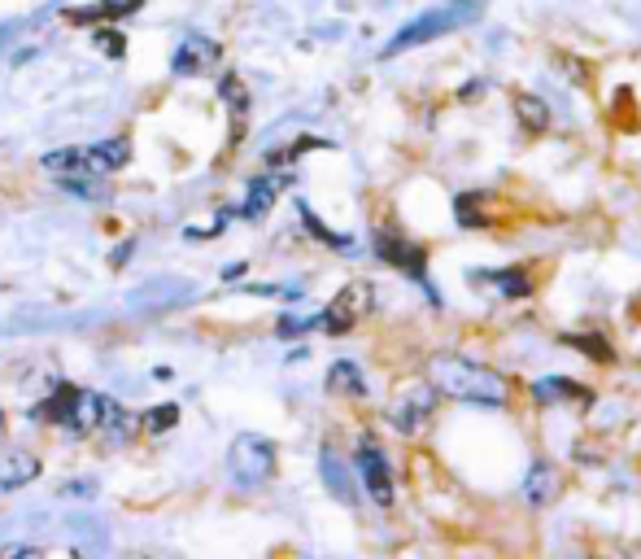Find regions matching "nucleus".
<instances>
[{
	"label": "nucleus",
	"instance_id": "f257e3e1",
	"mask_svg": "<svg viewBox=\"0 0 641 559\" xmlns=\"http://www.w3.org/2000/svg\"><path fill=\"white\" fill-rule=\"evenodd\" d=\"M428 380L437 385V394L476 402V407H506L511 402V380L485 363L463 359V354H432Z\"/></svg>",
	"mask_w": 641,
	"mask_h": 559
},
{
	"label": "nucleus",
	"instance_id": "f03ea898",
	"mask_svg": "<svg viewBox=\"0 0 641 559\" xmlns=\"http://www.w3.org/2000/svg\"><path fill=\"white\" fill-rule=\"evenodd\" d=\"M480 18V0H445V5L428 9V14H419L415 22H406L402 31L393 35L389 44H384V57H397L406 49H419V44H432L441 40V35H450L458 27H471V22Z\"/></svg>",
	"mask_w": 641,
	"mask_h": 559
},
{
	"label": "nucleus",
	"instance_id": "7ed1b4c3",
	"mask_svg": "<svg viewBox=\"0 0 641 559\" xmlns=\"http://www.w3.org/2000/svg\"><path fill=\"white\" fill-rule=\"evenodd\" d=\"M101 394H88V389L79 385H57L53 398L40 402V407H31V420L35 424H66L70 433H92V428H101Z\"/></svg>",
	"mask_w": 641,
	"mask_h": 559
},
{
	"label": "nucleus",
	"instance_id": "20e7f679",
	"mask_svg": "<svg viewBox=\"0 0 641 559\" xmlns=\"http://www.w3.org/2000/svg\"><path fill=\"white\" fill-rule=\"evenodd\" d=\"M227 468H232V481L245 485V490L266 485L275 477V442L262 433H240L227 450Z\"/></svg>",
	"mask_w": 641,
	"mask_h": 559
},
{
	"label": "nucleus",
	"instance_id": "39448f33",
	"mask_svg": "<svg viewBox=\"0 0 641 559\" xmlns=\"http://www.w3.org/2000/svg\"><path fill=\"white\" fill-rule=\"evenodd\" d=\"M371 302H376V289H371V280H349L345 289L319 311V328L332 332V337H341V332L354 328L362 315H371Z\"/></svg>",
	"mask_w": 641,
	"mask_h": 559
},
{
	"label": "nucleus",
	"instance_id": "423d86ee",
	"mask_svg": "<svg viewBox=\"0 0 641 559\" xmlns=\"http://www.w3.org/2000/svg\"><path fill=\"white\" fill-rule=\"evenodd\" d=\"M437 385L432 380H419V385H406L402 394H397V402L389 407V424L397 428V433H419L423 424L432 420V411H437Z\"/></svg>",
	"mask_w": 641,
	"mask_h": 559
},
{
	"label": "nucleus",
	"instance_id": "0eeeda50",
	"mask_svg": "<svg viewBox=\"0 0 641 559\" xmlns=\"http://www.w3.org/2000/svg\"><path fill=\"white\" fill-rule=\"evenodd\" d=\"M376 254H380L389 267L406 271V276L415 280L419 289H428V249H423V245L406 241V236H393V232H380V236H376Z\"/></svg>",
	"mask_w": 641,
	"mask_h": 559
},
{
	"label": "nucleus",
	"instance_id": "6e6552de",
	"mask_svg": "<svg viewBox=\"0 0 641 559\" xmlns=\"http://www.w3.org/2000/svg\"><path fill=\"white\" fill-rule=\"evenodd\" d=\"M219 44L210 40V35H184L179 40V49L171 53V70L175 75H214V66H219Z\"/></svg>",
	"mask_w": 641,
	"mask_h": 559
},
{
	"label": "nucleus",
	"instance_id": "1a4fd4ad",
	"mask_svg": "<svg viewBox=\"0 0 641 559\" xmlns=\"http://www.w3.org/2000/svg\"><path fill=\"white\" fill-rule=\"evenodd\" d=\"M358 472H362V485H367V494L376 498L380 507L393 503V472H389V459H384V450L376 442H362L358 446Z\"/></svg>",
	"mask_w": 641,
	"mask_h": 559
},
{
	"label": "nucleus",
	"instance_id": "9d476101",
	"mask_svg": "<svg viewBox=\"0 0 641 559\" xmlns=\"http://www.w3.org/2000/svg\"><path fill=\"white\" fill-rule=\"evenodd\" d=\"M127 162H131V145H127V140H101V145L83 149V171H88V175H105V180H110V175L123 171Z\"/></svg>",
	"mask_w": 641,
	"mask_h": 559
},
{
	"label": "nucleus",
	"instance_id": "9b49d317",
	"mask_svg": "<svg viewBox=\"0 0 641 559\" xmlns=\"http://www.w3.org/2000/svg\"><path fill=\"white\" fill-rule=\"evenodd\" d=\"M532 398L546 402V407H559V402L585 407V402H589V389L576 385L572 376H541V380H532Z\"/></svg>",
	"mask_w": 641,
	"mask_h": 559
},
{
	"label": "nucleus",
	"instance_id": "f8f14e48",
	"mask_svg": "<svg viewBox=\"0 0 641 559\" xmlns=\"http://www.w3.org/2000/svg\"><path fill=\"white\" fill-rule=\"evenodd\" d=\"M144 0H101V5H83V9H66V22L75 27H96V22H118V18H131L140 14Z\"/></svg>",
	"mask_w": 641,
	"mask_h": 559
},
{
	"label": "nucleus",
	"instance_id": "ddd939ff",
	"mask_svg": "<svg viewBox=\"0 0 641 559\" xmlns=\"http://www.w3.org/2000/svg\"><path fill=\"white\" fill-rule=\"evenodd\" d=\"M288 184V175H258V180L249 184V193H245V206H240V214L245 219H262L266 210L275 206V193Z\"/></svg>",
	"mask_w": 641,
	"mask_h": 559
},
{
	"label": "nucleus",
	"instance_id": "4468645a",
	"mask_svg": "<svg viewBox=\"0 0 641 559\" xmlns=\"http://www.w3.org/2000/svg\"><path fill=\"white\" fill-rule=\"evenodd\" d=\"M511 110L519 118V127H524V136H541L550 127V110L541 97H532V92H515L511 97Z\"/></svg>",
	"mask_w": 641,
	"mask_h": 559
},
{
	"label": "nucleus",
	"instance_id": "2eb2a0df",
	"mask_svg": "<svg viewBox=\"0 0 641 559\" xmlns=\"http://www.w3.org/2000/svg\"><path fill=\"white\" fill-rule=\"evenodd\" d=\"M480 280L485 289H498L502 297H528L532 293V280H528V267H502V271H480Z\"/></svg>",
	"mask_w": 641,
	"mask_h": 559
},
{
	"label": "nucleus",
	"instance_id": "dca6fc26",
	"mask_svg": "<svg viewBox=\"0 0 641 559\" xmlns=\"http://www.w3.org/2000/svg\"><path fill=\"white\" fill-rule=\"evenodd\" d=\"M554 494H559V472H554L546 459H537V463H532V468H528V481H524V498H528L532 507H541V503H550Z\"/></svg>",
	"mask_w": 641,
	"mask_h": 559
},
{
	"label": "nucleus",
	"instance_id": "f3484780",
	"mask_svg": "<svg viewBox=\"0 0 641 559\" xmlns=\"http://www.w3.org/2000/svg\"><path fill=\"white\" fill-rule=\"evenodd\" d=\"M101 428L114 437V442H131V437L140 433V415H131V411L118 407L114 398H105L101 402Z\"/></svg>",
	"mask_w": 641,
	"mask_h": 559
},
{
	"label": "nucleus",
	"instance_id": "a211bd4d",
	"mask_svg": "<svg viewBox=\"0 0 641 559\" xmlns=\"http://www.w3.org/2000/svg\"><path fill=\"white\" fill-rule=\"evenodd\" d=\"M319 472H323L328 490L341 498V503H354V477H349V468L336 459V450H323V455H319Z\"/></svg>",
	"mask_w": 641,
	"mask_h": 559
},
{
	"label": "nucleus",
	"instance_id": "6ab92c4d",
	"mask_svg": "<svg viewBox=\"0 0 641 559\" xmlns=\"http://www.w3.org/2000/svg\"><path fill=\"white\" fill-rule=\"evenodd\" d=\"M328 389H332V394H349V398H362V394H367V380H362L358 363H349V359H336V363L328 367Z\"/></svg>",
	"mask_w": 641,
	"mask_h": 559
},
{
	"label": "nucleus",
	"instance_id": "aec40b11",
	"mask_svg": "<svg viewBox=\"0 0 641 559\" xmlns=\"http://www.w3.org/2000/svg\"><path fill=\"white\" fill-rule=\"evenodd\" d=\"M35 477H40V459L27 455V450H18V455H9V468H5V477H0V494L18 490V485H27Z\"/></svg>",
	"mask_w": 641,
	"mask_h": 559
},
{
	"label": "nucleus",
	"instance_id": "412c9836",
	"mask_svg": "<svg viewBox=\"0 0 641 559\" xmlns=\"http://www.w3.org/2000/svg\"><path fill=\"white\" fill-rule=\"evenodd\" d=\"M62 188H66V193H75V197H88V201H105V197H110V184H105V175H88V171L62 175Z\"/></svg>",
	"mask_w": 641,
	"mask_h": 559
},
{
	"label": "nucleus",
	"instance_id": "4be33fe9",
	"mask_svg": "<svg viewBox=\"0 0 641 559\" xmlns=\"http://www.w3.org/2000/svg\"><path fill=\"white\" fill-rule=\"evenodd\" d=\"M219 97H223V105H227V110H232L236 118H245L249 114V88H245V83H240V75H232V70H227V75L219 79Z\"/></svg>",
	"mask_w": 641,
	"mask_h": 559
},
{
	"label": "nucleus",
	"instance_id": "5701e85b",
	"mask_svg": "<svg viewBox=\"0 0 641 559\" xmlns=\"http://www.w3.org/2000/svg\"><path fill=\"white\" fill-rule=\"evenodd\" d=\"M40 166L48 175H79L83 171V149L75 145H66V149H53V153H44Z\"/></svg>",
	"mask_w": 641,
	"mask_h": 559
},
{
	"label": "nucleus",
	"instance_id": "b1692460",
	"mask_svg": "<svg viewBox=\"0 0 641 559\" xmlns=\"http://www.w3.org/2000/svg\"><path fill=\"white\" fill-rule=\"evenodd\" d=\"M297 210H301V223H306V228H310L314 236H319V241H323V245H332V249H354V241H349V236H341V232H332V228H328V223H323V219H319V214H314V210L306 206V201H301V206H297Z\"/></svg>",
	"mask_w": 641,
	"mask_h": 559
},
{
	"label": "nucleus",
	"instance_id": "393cba45",
	"mask_svg": "<svg viewBox=\"0 0 641 559\" xmlns=\"http://www.w3.org/2000/svg\"><path fill=\"white\" fill-rule=\"evenodd\" d=\"M92 44H96V49H101L105 57H114V62H118V57L127 53V35L118 31L114 22H96V31H92Z\"/></svg>",
	"mask_w": 641,
	"mask_h": 559
},
{
	"label": "nucleus",
	"instance_id": "a878e982",
	"mask_svg": "<svg viewBox=\"0 0 641 559\" xmlns=\"http://www.w3.org/2000/svg\"><path fill=\"white\" fill-rule=\"evenodd\" d=\"M485 193H463V197H458L454 201V210H458V223H463V228H485V223H489V214L485 210H480V206H485Z\"/></svg>",
	"mask_w": 641,
	"mask_h": 559
},
{
	"label": "nucleus",
	"instance_id": "bb28decb",
	"mask_svg": "<svg viewBox=\"0 0 641 559\" xmlns=\"http://www.w3.org/2000/svg\"><path fill=\"white\" fill-rule=\"evenodd\" d=\"M567 346H576L580 354H589L594 363H611L615 359V350H611V341L607 337H598V332H580V337H563Z\"/></svg>",
	"mask_w": 641,
	"mask_h": 559
},
{
	"label": "nucleus",
	"instance_id": "cd10ccee",
	"mask_svg": "<svg viewBox=\"0 0 641 559\" xmlns=\"http://www.w3.org/2000/svg\"><path fill=\"white\" fill-rule=\"evenodd\" d=\"M140 424L149 428V433H166V428H175V424H179V402H162V407L144 411Z\"/></svg>",
	"mask_w": 641,
	"mask_h": 559
},
{
	"label": "nucleus",
	"instance_id": "c85d7f7f",
	"mask_svg": "<svg viewBox=\"0 0 641 559\" xmlns=\"http://www.w3.org/2000/svg\"><path fill=\"white\" fill-rule=\"evenodd\" d=\"M310 328H319V315H284L280 324H275L280 337H301V332H310Z\"/></svg>",
	"mask_w": 641,
	"mask_h": 559
},
{
	"label": "nucleus",
	"instance_id": "c756f323",
	"mask_svg": "<svg viewBox=\"0 0 641 559\" xmlns=\"http://www.w3.org/2000/svg\"><path fill=\"white\" fill-rule=\"evenodd\" d=\"M62 494H70V498H92V494H96V485H92V481H66V485H62Z\"/></svg>",
	"mask_w": 641,
	"mask_h": 559
},
{
	"label": "nucleus",
	"instance_id": "7c9ffc66",
	"mask_svg": "<svg viewBox=\"0 0 641 559\" xmlns=\"http://www.w3.org/2000/svg\"><path fill=\"white\" fill-rule=\"evenodd\" d=\"M5 555H18V559H40L35 546H5Z\"/></svg>",
	"mask_w": 641,
	"mask_h": 559
},
{
	"label": "nucleus",
	"instance_id": "2f4dec72",
	"mask_svg": "<svg viewBox=\"0 0 641 559\" xmlns=\"http://www.w3.org/2000/svg\"><path fill=\"white\" fill-rule=\"evenodd\" d=\"M0 424H5V411H0Z\"/></svg>",
	"mask_w": 641,
	"mask_h": 559
}]
</instances>
